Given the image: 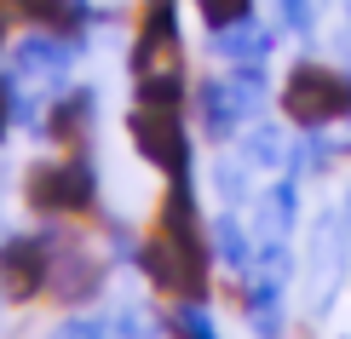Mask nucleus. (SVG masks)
<instances>
[{
	"label": "nucleus",
	"instance_id": "10",
	"mask_svg": "<svg viewBox=\"0 0 351 339\" xmlns=\"http://www.w3.org/2000/svg\"><path fill=\"white\" fill-rule=\"evenodd\" d=\"M294 213H300V190H294V179L271 184L265 196L254 201V236H259V242H282V236L294 230Z\"/></svg>",
	"mask_w": 351,
	"mask_h": 339
},
{
	"label": "nucleus",
	"instance_id": "20",
	"mask_svg": "<svg viewBox=\"0 0 351 339\" xmlns=\"http://www.w3.org/2000/svg\"><path fill=\"white\" fill-rule=\"evenodd\" d=\"M213 184H219V196H225V208H242V201H247V161L237 155V161H219V167H213Z\"/></svg>",
	"mask_w": 351,
	"mask_h": 339
},
{
	"label": "nucleus",
	"instance_id": "19",
	"mask_svg": "<svg viewBox=\"0 0 351 339\" xmlns=\"http://www.w3.org/2000/svg\"><path fill=\"white\" fill-rule=\"evenodd\" d=\"M167 328H173V339H219L213 334V316L202 311V299H184L179 311L167 316Z\"/></svg>",
	"mask_w": 351,
	"mask_h": 339
},
{
	"label": "nucleus",
	"instance_id": "24",
	"mask_svg": "<svg viewBox=\"0 0 351 339\" xmlns=\"http://www.w3.org/2000/svg\"><path fill=\"white\" fill-rule=\"evenodd\" d=\"M328 161H334V144L328 138H305L300 150L288 155V167H294V173H317V167H328Z\"/></svg>",
	"mask_w": 351,
	"mask_h": 339
},
{
	"label": "nucleus",
	"instance_id": "21",
	"mask_svg": "<svg viewBox=\"0 0 351 339\" xmlns=\"http://www.w3.org/2000/svg\"><path fill=\"white\" fill-rule=\"evenodd\" d=\"M196 12H202V23H208V29H225V23L254 18V0H196Z\"/></svg>",
	"mask_w": 351,
	"mask_h": 339
},
{
	"label": "nucleus",
	"instance_id": "27",
	"mask_svg": "<svg viewBox=\"0 0 351 339\" xmlns=\"http://www.w3.org/2000/svg\"><path fill=\"white\" fill-rule=\"evenodd\" d=\"M340 52H346V58H351V29H346V35H340Z\"/></svg>",
	"mask_w": 351,
	"mask_h": 339
},
{
	"label": "nucleus",
	"instance_id": "7",
	"mask_svg": "<svg viewBox=\"0 0 351 339\" xmlns=\"http://www.w3.org/2000/svg\"><path fill=\"white\" fill-rule=\"evenodd\" d=\"M47 271H52L47 236H12V242H0V299L23 305L35 293H47Z\"/></svg>",
	"mask_w": 351,
	"mask_h": 339
},
{
	"label": "nucleus",
	"instance_id": "6",
	"mask_svg": "<svg viewBox=\"0 0 351 339\" xmlns=\"http://www.w3.org/2000/svg\"><path fill=\"white\" fill-rule=\"evenodd\" d=\"M69 64H75V40L52 35V29H35L12 47V86H64Z\"/></svg>",
	"mask_w": 351,
	"mask_h": 339
},
{
	"label": "nucleus",
	"instance_id": "12",
	"mask_svg": "<svg viewBox=\"0 0 351 339\" xmlns=\"http://www.w3.org/2000/svg\"><path fill=\"white\" fill-rule=\"evenodd\" d=\"M271 29L265 23H254V18H242V23H225V29H213V52L225 58V64H265V52H271Z\"/></svg>",
	"mask_w": 351,
	"mask_h": 339
},
{
	"label": "nucleus",
	"instance_id": "29",
	"mask_svg": "<svg viewBox=\"0 0 351 339\" xmlns=\"http://www.w3.org/2000/svg\"><path fill=\"white\" fill-rule=\"evenodd\" d=\"M346 18H351V0H346Z\"/></svg>",
	"mask_w": 351,
	"mask_h": 339
},
{
	"label": "nucleus",
	"instance_id": "14",
	"mask_svg": "<svg viewBox=\"0 0 351 339\" xmlns=\"http://www.w3.org/2000/svg\"><path fill=\"white\" fill-rule=\"evenodd\" d=\"M288 155H294V144H288V132L276 121H254L242 132V161H247V167L276 173V167H288Z\"/></svg>",
	"mask_w": 351,
	"mask_h": 339
},
{
	"label": "nucleus",
	"instance_id": "28",
	"mask_svg": "<svg viewBox=\"0 0 351 339\" xmlns=\"http://www.w3.org/2000/svg\"><path fill=\"white\" fill-rule=\"evenodd\" d=\"M0 47H6V18H0Z\"/></svg>",
	"mask_w": 351,
	"mask_h": 339
},
{
	"label": "nucleus",
	"instance_id": "2",
	"mask_svg": "<svg viewBox=\"0 0 351 339\" xmlns=\"http://www.w3.org/2000/svg\"><path fill=\"white\" fill-rule=\"evenodd\" d=\"M23 196L35 213L47 218H75L98 201V173L86 155H69V161H35L23 179Z\"/></svg>",
	"mask_w": 351,
	"mask_h": 339
},
{
	"label": "nucleus",
	"instance_id": "18",
	"mask_svg": "<svg viewBox=\"0 0 351 339\" xmlns=\"http://www.w3.org/2000/svg\"><path fill=\"white\" fill-rule=\"evenodd\" d=\"M225 86H230V98L242 104V115H259V104H265V69L259 64H230V75H225Z\"/></svg>",
	"mask_w": 351,
	"mask_h": 339
},
{
	"label": "nucleus",
	"instance_id": "16",
	"mask_svg": "<svg viewBox=\"0 0 351 339\" xmlns=\"http://www.w3.org/2000/svg\"><path fill=\"white\" fill-rule=\"evenodd\" d=\"M247 322H254L259 339H282V282L254 276V288H247Z\"/></svg>",
	"mask_w": 351,
	"mask_h": 339
},
{
	"label": "nucleus",
	"instance_id": "9",
	"mask_svg": "<svg viewBox=\"0 0 351 339\" xmlns=\"http://www.w3.org/2000/svg\"><path fill=\"white\" fill-rule=\"evenodd\" d=\"M93 115H98V92L93 86H75V92H64V98H52V110H47V138L58 144H81L86 138V127H93Z\"/></svg>",
	"mask_w": 351,
	"mask_h": 339
},
{
	"label": "nucleus",
	"instance_id": "4",
	"mask_svg": "<svg viewBox=\"0 0 351 339\" xmlns=\"http://www.w3.org/2000/svg\"><path fill=\"white\" fill-rule=\"evenodd\" d=\"M127 138H133V150L150 161V167H162L167 179H190V138H184L179 110L133 104V115H127Z\"/></svg>",
	"mask_w": 351,
	"mask_h": 339
},
{
	"label": "nucleus",
	"instance_id": "23",
	"mask_svg": "<svg viewBox=\"0 0 351 339\" xmlns=\"http://www.w3.org/2000/svg\"><path fill=\"white\" fill-rule=\"evenodd\" d=\"M47 339H115V328L98 322V316H69V322H58Z\"/></svg>",
	"mask_w": 351,
	"mask_h": 339
},
{
	"label": "nucleus",
	"instance_id": "15",
	"mask_svg": "<svg viewBox=\"0 0 351 339\" xmlns=\"http://www.w3.org/2000/svg\"><path fill=\"white\" fill-rule=\"evenodd\" d=\"M23 12H29L40 29H52V35H69V40H81L86 18H93V6H86V0H23Z\"/></svg>",
	"mask_w": 351,
	"mask_h": 339
},
{
	"label": "nucleus",
	"instance_id": "17",
	"mask_svg": "<svg viewBox=\"0 0 351 339\" xmlns=\"http://www.w3.org/2000/svg\"><path fill=\"white\" fill-rule=\"evenodd\" d=\"M138 104H150V110H179V104H184V69L167 64V69L138 75Z\"/></svg>",
	"mask_w": 351,
	"mask_h": 339
},
{
	"label": "nucleus",
	"instance_id": "13",
	"mask_svg": "<svg viewBox=\"0 0 351 339\" xmlns=\"http://www.w3.org/2000/svg\"><path fill=\"white\" fill-rule=\"evenodd\" d=\"M196 104H202V127H208V138H219V144H230L242 132V104L230 98V86H225V75L219 81H202V92H196Z\"/></svg>",
	"mask_w": 351,
	"mask_h": 339
},
{
	"label": "nucleus",
	"instance_id": "25",
	"mask_svg": "<svg viewBox=\"0 0 351 339\" xmlns=\"http://www.w3.org/2000/svg\"><path fill=\"white\" fill-rule=\"evenodd\" d=\"M156 322L138 311V305H121V316H115V339H150Z\"/></svg>",
	"mask_w": 351,
	"mask_h": 339
},
{
	"label": "nucleus",
	"instance_id": "22",
	"mask_svg": "<svg viewBox=\"0 0 351 339\" xmlns=\"http://www.w3.org/2000/svg\"><path fill=\"white\" fill-rule=\"evenodd\" d=\"M276 23L294 29V35H311L317 29V0H276Z\"/></svg>",
	"mask_w": 351,
	"mask_h": 339
},
{
	"label": "nucleus",
	"instance_id": "8",
	"mask_svg": "<svg viewBox=\"0 0 351 339\" xmlns=\"http://www.w3.org/2000/svg\"><path fill=\"white\" fill-rule=\"evenodd\" d=\"M179 12H173V0H150V12H144L138 23V47H133V69L138 75H150V69H167L179 64Z\"/></svg>",
	"mask_w": 351,
	"mask_h": 339
},
{
	"label": "nucleus",
	"instance_id": "3",
	"mask_svg": "<svg viewBox=\"0 0 351 339\" xmlns=\"http://www.w3.org/2000/svg\"><path fill=\"white\" fill-rule=\"evenodd\" d=\"M138 271L162 293L202 299V288H208V242H179V236L156 230L150 242H138Z\"/></svg>",
	"mask_w": 351,
	"mask_h": 339
},
{
	"label": "nucleus",
	"instance_id": "26",
	"mask_svg": "<svg viewBox=\"0 0 351 339\" xmlns=\"http://www.w3.org/2000/svg\"><path fill=\"white\" fill-rule=\"evenodd\" d=\"M12 121H18V115H12V81H0V138H6Z\"/></svg>",
	"mask_w": 351,
	"mask_h": 339
},
{
	"label": "nucleus",
	"instance_id": "5",
	"mask_svg": "<svg viewBox=\"0 0 351 339\" xmlns=\"http://www.w3.org/2000/svg\"><path fill=\"white\" fill-rule=\"evenodd\" d=\"M52 242V271H47V293L58 305H86L98 288H104V259L93 253L86 242H75V236L64 230H47Z\"/></svg>",
	"mask_w": 351,
	"mask_h": 339
},
{
	"label": "nucleus",
	"instance_id": "1",
	"mask_svg": "<svg viewBox=\"0 0 351 339\" xmlns=\"http://www.w3.org/2000/svg\"><path fill=\"white\" fill-rule=\"evenodd\" d=\"M282 115L305 132L351 115V75L346 69H328V64H294L288 81H282Z\"/></svg>",
	"mask_w": 351,
	"mask_h": 339
},
{
	"label": "nucleus",
	"instance_id": "11",
	"mask_svg": "<svg viewBox=\"0 0 351 339\" xmlns=\"http://www.w3.org/2000/svg\"><path fill=\"white\" fill-rule=\"evenodd\" d=\"M208 236H213V259H219V264H230L237 276H247V271H254L259 242H254V230H247L237 213H219L213 225H208Z\"/></svg>",
	"mask_w": 351,
	"mask_h": 339
}]
</instances>
